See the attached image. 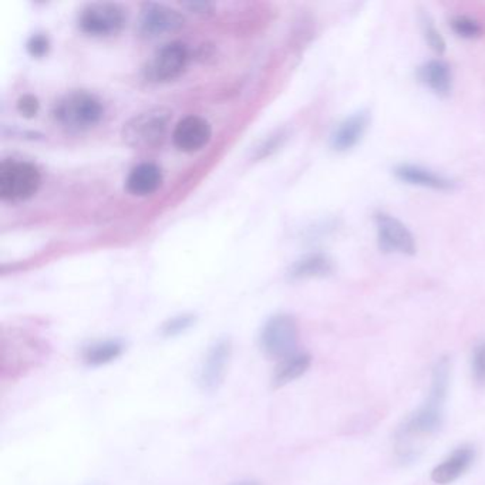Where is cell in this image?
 I'll return each mask as SVG.
<instances>
[{
  "label": "cell",
  "mask_w": 485,
  "mask_h": 485,
  "mask_svg": "<svg viewBox=\"0 0 485 485\" xmlns=\"http://www.w3.org/2000/svg\"><path fill=\"white\" fill-rule=\"evenodd\" d=\"M448 380H450V363L447 359L437 363L433 373V385L430 396L421 409L417 410L400 430L399 441L403 444L400 451L404 450L413 438L430 436L440 427L443 419V405L447 396Z\"/></svg>",
  "instance_id": "1"
},
{
  "label": "cell",
  "mask_w": 485,
  "mask_h": 485,
  "mask_svg": "<svg viewBox=\"0 0 485 485\" xmlns=\"http://www.w3.org/2000/svg\"><path fill=\"white\" fill-rule=\"evenodd\" d=\"M190 50L183 42H171L157 50L149 62L147 74L154 81H175L187 70Z\"/></svg>",
  "instance_id": "8"
},
{
  "label": "cell",
  "mask_w": 485,
  "mask_h": 485,
  "mask_svg": "<svg viewBox=\"0 0 485 485\" xmlns=\"http://www.w3.org/2000/svg\"><path fill=\"white\" fill-rule=\"evenodd\" d=\"M124 345L120 340H105L87 346L83 352L84 363L89 366H103L122 356Z\"/></svg>",
  "instance_id": "20"
},
{
  "label": "cell",
  "mask_w": 485,
  "mask_h": 485,
  "mask_svg": "<svg viewBox=\"0 0 485 485\" xmlns=\"http://www.w3.org/2000/svg\"><path fill=\"white\" fill-rule=\"evenodd\" d=\"M333 270L332 260L323 253H312L303 257L291 268V277L295 279L319 277L329 275Z\"/></svg>",
  "instance_id": "19"
},
{
  "label": "cell",
  "mask_w": 485,
  "mask_h": 485,
  "mask_svg": "<svg viewBox=\"0 0 485 485\" xmlns=\"http://www.w3.org/2000/svg\"><path fill=\"white\" fill-rule=\"evenodd\" d=\"M474 448L472 446H463L446 458L441 464L437 465L431 474V479L437 484L446 485L455 481L458 477L467 472L474 461Z\"/></svg>",
  "instance_id": "14"
},
{
  "label": "cell",
  "mask_w": 485,
  "mask_h": 485,
  "mask_svg": "<svg viewBox=\"0 0 485 485\" xmlns=\"http://www.w3.org/2000/svg\"><path fill=\"white\" fill-rule=\"evenodd\" d=\"M419 77L420 81L430 87L438 96L446 98L450 94L453 77L450 67L443 60H431L426 63L424 66L420 67Z\"/></svg>",
  "instance_id": "17"
},
{
  "label": "cell",
  "mask_w": 485,
  "mask_h": 485,
  "mask_svg": "<svg viewBox=\"0 0 485 485\" xmlns=\"http://www.w3.org/2000/svg\"><path fill=\"white\" fill-rule=\"evenodd\" d=\"M233 485H260V482L257 481H241V482H235V484Z\"/></svg>",
  "instance_id": "27"
},
{
  "label": "cell",
  "mask_w": 485,
  "mask_h": 485,
  "mask_svg": "<svg viewBox=\"0 0 485 485\" xmlns=\"http://www.w3.org/2000/svg\"><path fill=\"white\" fill-rule=\"evenodd\" d=\"M42 175L28 161L6 160L0 166V198L4 201H25L38 192Z\"/></svg>",
  "instance_id": "5"
},
{
  "label": "cell",
  "mask_w": 485,
  "mask_h": 485,
  "mask_svg": "<svg viewBox=\"0 0 485 485\" xmlns=\"http://www.w3.org/2000/svg\"><path fill=\"white\" fill-rule=\"evenodd\" d=\"M368 125V111H359V113H354L353 115L346 118L333 132L332 140H330L333 149L347 151V149H353L357 142L361 141Z\"/></svg>",
  "instance_id": "13"
},
{
  "label": "cell",
  "mask_w": 485,
  "mask_h": 485,
  "mask_svg": "<svg viewBox=\"0 0 485 485\" xmlns=\"http://www.w3.org/2000/svg\"><path fill=\"white\" fill-rule=\"evenodd\" d=\"M184 16L160 4H147L140 14L139 31L142 38H157L170 35L184 26Z\"/></svg>",
  "instance_id": "9"
},
{
  "label": "cell",
  "mask_w": 485,
  "mask_h": 485,
  "mask_svg": "<svg viewBox=\"0 0 485 485\" xmlns=\"http://www.w3.org/2000/svg\"><path fill=\"white\" fill-rule=\"evenodd\" d=\"M195 318L192 315L175 316L173 319L166 320L161 328V335L164 337H175L181 333L187 332L191 326L194 325Z\"/></svg>",
  "instance_id": "22"
},
{
  "label": "cell",
  "mask_w": 485,
  "mask_h": 485,
  "mask_svg": "<svg viewBox=\"0 0 485 485\" xmlns=\"http://www.w3.org/2000/svg\"><path fill=\"white\" fill-rule=\"evenodd\" d=\"M163 184V173L153 163H142L134 166L129 174L125 187L135 197L153 195Z\"/></svg>",
  "instance_id": "15"
},
{
  "label": "cell",
  "mask_w": 485,
  "mask_h": 485,
  "mask_svg": "<svg viewBox=\"0 0 485 485\" xmlns=\"http://www.w3.org/2000/svg\"><path fill=\"white\" fill-rule=\"evenodd\" d=\"M396 177L407 184L419 185V187L431 188L436 191H450L455 188V183L443 177L440 174L427 170L424 166L403 164L396 166Z\"/></svg>",
  "instance_id": "16"
},
{
  "label": "cell",
  "mask_w": 485,
  "mask_h": 485,
  "mask_svg": "<svg viewBox=\"0 0 485 485\" xmlns=\"http://www.w3.org/2000/svg\"><path fill=\"white\" fill-rule=\"evenodd\" d=\"M55 122L74 132L96 127L105 115V107L94 94L73 91L55 103L53 110Z\"/></svg>",
  "instance_id": "3"
},
{
  "label": "cell",
  "mask_w": 485,
  "mask_h": 485,
  "mask_svg": "<svg viewBox=\"0 0 485 485\" xmlns=\"http://www.w3.org/2000/svg\"><path fill=\"white\" fill-rule=\"evenodd\" d=\"M298 345V325L289 315H275L260 332V349L270 359H286L295 354Z\"/></svg>",
  "instance_id": "6"
},
{
  "label": "cell",
  "mask_w": 485,
  "mask_h": 485,
  "mask_svg": "<svg viewBox=\"0 0 485 485\" xmlns=\"http://www.w3.org/2000/svg\"><path fill=\"white\" fill-rule=\"evenodd\" d=\"M423 30L424 38H426L427 43L430 45L431 49L441 55L446 50V42L441 38L440 31L434 28L433 23L429 19L423 21Z\"/></svg>",
  "instance_id": "23"
},
{
  "label": "cell",
  "mask_w": 485,
  "mask_h": 485,
  "mask_svg": "<svg viewBox=\"0 0 485 485\" xmlns=\"http://www.w3.org/2000/svg\"><path fill=\"white\" fill-rule=\"evenodd\" d=\"M49 38L45 35L31 36L28 43V52L33 57H43L46 53L49 52Z\"/></svg>",
  "instance_id": "25"
},
{
  "label": "cell",
  "mask_w": 485,
  "mask_h": 485,
  "mask_svg": "<svg viewBox=\"0 0 485 485\" xmlns=\"http://www.w3.org/2000/svg\"><path fill=\"white\" fill-rule=\"evenodd\" d=\"M18 110L25 117H35L38 113V100L35 96L26 94L18 101Z\"/></svg>",
  "instance_id": "26"
},
{
  "label": "cell",
  "mask_w": 485,
  "mask_h": 485,
  "mask_svg": "<svg viewBox=\"0 0 485 485\" xmlns=\"http://www.w3.org/2000/svg\"><path fill=\"white\" fill-rule=\"evenodd\" d=\"M211 137V124L200 115H187L173 132L174 146L183 153H197L208 146Z\"/></svg>",
  "instance_id": "12"
},
{
  "label": "cell",
  "mask_w": 485,
  "mask_h": 485,
  "mask_svg": "<svg viewBox=\"0 0 485 485\" xmlns=\"http://www.w3.org/2000/svg\"><path fill=\"white\" fill-rule=\"evenodd\" d=\"M472 375L479 383H485V342L475 347L472 361Z\"/></svg>",
  "instance_id": "24"
},
{
  "label": "cell",
  "mask_w": 485,
  "mask_h": 485,
  "mask_svg": "<svg viewBox=\"0 0 485 485\" xmlns=\"http://www.w3.org/2000/svg\"><path fill=\"white\" fill-rule=\"evenodd\" d=\"M375 221L381 250L385 252H399L404 255L416 253L414 236L399 219L387 216L385 212H379L376 214Z\"/></svg>",
  "instance_id": "11"
},
{
  "label": "cell",
  "mask_w": 485,
  "mask_h": 485,
  "mask_svg": "<svg viewBox=\"0 0 485 485\" xmlns=\"http://www.w3.org/2000/svg\"><path fill=\"white\" fill-rule=\"evenodd\" d=\"M127 14L122 6L108 2L87 4L79 18L81 31L93 38H110L124 29Z\"/></svg>",
  "instance_id": "7"
},
{
  "label": "cell",
  "mask_w": 485,
  "mask_h": 485,
  "mask_svg": "<svg viewBox=\"0 0 485 485\" xmlns=\"http://www.w3.org/2000/svg\"><path fill=\"white\" fill-rule=\"evenodd\" d=\"M451 29L455 35L463 38H480L482 33L481 25L475 19L468 18V16H455L451 19Z\"/></svg>",
  "instance_id": "21"
},
{
  "label": "cell",
  "mask_w": 485,
  "mask_h": 485,
  "mask_svg": "<svg viewBox=\"0 0 485 485\" xmlns=\"http://www.w3.org/2000/svg\"><path fill=\"white\" fill-rule=\"evenodd\" d=\"M311 363H312V357L308 353H295L286 357L277 366L274 379H272V385L274 387L289 385L291 381L305 375L308 369L311 368Z\"/></svg>",
  "instance_id": "18"
},
{
  "label": "cell",
  "mask_w": 485,
  "mask_h": 485,
  "mask_svg": "<svg viewBox=\"0 0 485 485\" xmlns=\"http://www.w3.org/2000/svg\"><path fill=\"white\" fill-rule=\"evenodd\" d=\"M231 356H233V346L228 339H219L212 345L202 362L200 376H198V383L204 392L218 390L228 371Z\"/></svg>",
  "instance_id": "10"
},
{
  "label": "cell",
  "mask_w": 485,
  "mask_h": 485,
  "mask_svg": "<svg viewBox=\"0 0 485 485\" xmlns=\"http://www.w3.org/2000/svg\"><path fill=\"white\" fill-rule=\"evenodd\" d=\"M47 354V347L35 337L18 335L11 340L4 339L0 353L2 379L14 380L25 376L28 371L38 368Z\"/></svg>",
  "instance_id": "2"
},
{
  "label": "cell",
  "mask_w": 485,
  "mask_h": 485,
  "mask_svg": "<svg viewBox=\"0 0 485 485\" xmlns=\"http://www.w3.org/2000/svg\"><path fill=\"white\" fill-rule=\"evenodd\" d=\"M171 111L154 107L134 115L123 127V140L132 149H154L166 139Z\"/></svg>",
  "instance_id": "4"
}]
</instances>
